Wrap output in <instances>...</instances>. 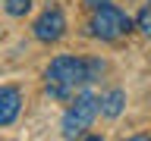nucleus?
I'll return each instance as SVG.
<instances>
[{
    "mask_svg": "<svg viewBox=\"0 0 151 141\" xmlns=\"http://www.w3.org/2000/svg\"><path fill=\"white\" fill-rule=\"evenodd\" d=\"M88 82V69H85V60H76V56H57L54 63L47 66V94L50 97H60L66 100L73 94L76 85Z\"/></svg>",
    "mask_w": 151,
    "mask_h": 141,
    "instance_id": "1",
    "label": "nucleus"
},
{
    "mask_svg": "<svg viewBox=\"0 0 151 141\" xmlns=\"http://www.w3.org/2000/svg\"><path fill=\"white\" fill-rule=\"evenodd\" d=\"M98 110H101V100H98L94 94H88V91L79 94V97L73 100V107L66 110V116H63V135H66V138L82 135V132L94 122Z\"/></svg>",
    "mask_w": 151,
    "mask_h": 141,
    "instance_id": "2",
    "label": "nucleus"
},
{
    "mask_svg": "<svg viewBox=\"0 0 151 141\" xmlns=\"http://www.w3.org/2000/svg\"><path fill=\"white\" fill-rule=\"evenodd\" d=\"M132 28V19L123 13V9L110 6V3H104V6L94 9V19H91V31L98 38H104V41H113V38L126 35Z\"/></svg>",
    "mask_w": 151,
    "mask_h": 141,
    "instance_id": "3",
    "label": "nucleus"
},
{
    "mask_svg": "<svg viewBox=\"0 0 151 141\" xmlns=\"http://www.w3.org/2000/svg\"><path fill=\"white\" fill-rule=\"evenodd\" d=\"M63 31H66V19H63L60 9H44V13L35 19V38L38 41H47V44H50V41H60Z\"/></svg>",
    "mask_w": 151,
    "mask_h": 141,
    "instance_id": "4",
    "label": "nucleus"
},
{
    "mask_svg": "<svg viewBox=\"0 0 151 141\" xmlns=\"http://www.w3.org/2000/svg\"><path fill=\"white\" fill-rule=\"evenodd\" d=\"M19 107H22V97H19L16 88H0V125H9V122L19 116Z\"/></svg>",
    "mask_w": 151,
    "mask_h": 141,
    "instance_id": "5",
    "label": "nucleus"
},
{
    "mask_svg": "<svg viewBox=\"0 0 151 141\" xmlns=\"http://www.w3.org/2000/svg\"><path fill=\"white\" fill-rule=\"evenodd\" d=\"M123 103H126V94H123V91H110L101 100V113H104V116H110V119H116V116L123 113Z\"/></svg>",
    "mask_w": 151,
    "mask_h": 141,
    "instance_id": "6",
    "label": "nucleus"
},
{
    "mask_svg": "<svg viewBox=\"0 0 151 141\" xmlns=\"http://www.w3.org/2000/svg\"><path fill=\"white\" fill-rule=\"evenodd\" d=\"M32 9V0H6V13L9 16H25Z\"/></svg>",
    "mask_w": 151,
    "mask_h": 141,
    "instance_id": "7",
    "label": "nucleus"
},
{
    "mask_svg": "<svg viewBox=\"0 0 151 141\" xmlns=\"http://www.w3.org/2000/svg\"><path fill=\"white\" fill-rule=\"evenodd\" d=\"M135 25H139V31H142V35H148V38H151V6L139 13V19H135Z\"/></svg>",
    "mask_w": 151,
    "mask_h": 141,
    "instance_id": "8",
    "label": "nucleus"
},
{
    "mask_svg": "<svg viewBox=\"0 0 151 141\" xmlns=\"http://www.w3.org/2000/svg\"><path fill=\"white\" fill-rule=\"evenodd\" d=\"M85 69H88V82H94V78H98V75H101V60H88V63H85Z\"/></svg>",
    "mask_w": 151,
    "mask_h": 141,
    "instance_id": "9",
    "label": "nucleus"
},
{
    "mask_svg": "<svg viewBox=\"0 0 151 141\" xmlns=\"http://www.w3.org/2000/svg\"><path fill=\"white\" fill-rule=\"evenodd\" d=\"M104 3H110V0H85V6H91V9H98V6H104Z\"/></svg>",
    "mask_w": 151,
    "mask_h": 141,
    "instance_id": "10",
    "label": "nucleus"
}]
</instances>
